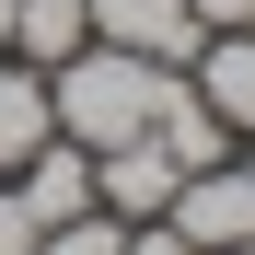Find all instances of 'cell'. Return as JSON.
I'll use <instances>...</instances> for the list:
<instances>
[{"label": "cell", "instance_id": "6da1fadb", "mask_svg": "<svg viewBox=\"0 0 255 255\" xmlns=\"http://www.w3.org/2000/svg\"><path fill=\"white\" fill-rule=\"evenodd\" d=\"M151 105H162V58H139V47H70L58 70H47V116H58V139H81V151H116V139H139L151 128Z\"/></svg>", "mask_w": 255, "mask_h": 255}, {"label": "cell", "instance_id": "7a4b0ae2", "mask_svg": "<svg viewBox=\"0 0 255 255\" xmlns=\"http://www.w3.org/2000/svg\"><path fill=\"white\" fill-rule=\"evenodd\" d=\"M197 255H232V244H255V174L244 162H209V174H186L174 186V209H162Z\"/></svg>", "mask_w": 255, "mask_h": 255}, {"label": "cell", "instance_id": "3957f363", "mask_svg": "<svg viewBox=\"0 0 255 255\" xmlns=\"http://www.w3.org/2000/svg\"><path fill=\"white\" fill-rule=\"evenodd\" d=\"M174 186H186V174H174V151H162L151 128L116 139V151H93V209H116V221H162Z\"/></svg>", "mask_w": 255, "mask_h": 255}, {"label": "cell", "instance_id": "277c9868", "mask_svg": "<svg viewBox=\"0 0 255 255\" xmlns=\"http://www.w3.org/2000/svg\"><path fill=\"white\" fill-rule=\"evenodd\" d=\"M93 35L105 47H139V58H162V70H186L197 58V0H93Z\"/></svg>", "mask_w": 255, "mask_h": 255}, {"label": "cell", "instance_id": "5b68a950", "mask_svg": "<svg viewBox=\"0 0 255 255\" xmlns=\"http://www.w3.org/2000/svg\"><path fill=\"white\" fill-rule=\"evenodd\" d=\"M151 139L174 151V174H209V162H232V128L209 116V93L186 70H162V105H151Z\"/></svg>", "mask_w": 255, "mask_h": 255}, {"label": "cell", "instance_id": "8992f818", "mask_svg": "<svg viewBox=\"0 0 255 255\" xmlns=\"http://www.w3.org/2000/svg\"><path fill=\"white\" fill-rule=\"evenodd\" d=\"M186 81L209 93V116L232 128H255V23H232V35H197V58H186Z\"/></svg>", "mask_w": 255, "mask_h": 255}, {"label": "cell", "instance_id": "52a82bcc", "mask_svg": "<svg viewBox=\"0 0 255 255\" xmlns=\"http://www.w3.org/2000/svg\"><path fill=\"white\" fill-rule=\"evenodd\" d=\"M47 139H58V116H47V70H35V58H0V174H23Z\"/></svg>", "mask_w": 255, "mask_h": 255}, {"label": "cell", "instance_id": "ba28073f", "mask_svg": "<svg viewBox=\"0 0 255 255\" xmlns=\"http://www.w3.org/2000/svg\"><path fill=\"white\" fill-rule=\"evenodd\" d=\"M12 186H23V209H35V221H81V209H93V151H81V139H47Z\"/></svg>", "mask_w": 255, "mask_h": 255}, {"label": "cell", "instance_id": "9c48e42d", "mask_svg": "<svg viewBox=\"0 0 255 255\" xmlns=\"http://www.w3.org/2000/svg\"><path fill=\"white\" fill-rule=\"evenodd\" d=\"M70 47H93V0H12V58L58 70Z\"/></svg>", "mask_w": 255, "mask_h": 255}, {"label": "cell", "instance_id": "30bf717a", "mask_svg": "<svg viewBox=\"0 0 255 255\" xmlns=\"http://www.w3.org/2000/svg\"><path fill=\"white\" fill-rule=\"evenodd\" d=\"M35 255H128V221H116V209H81V221H47V232H35Z\"/></svg>", "mask_w": 255, "mask_h": 255}, {"label": "cell", "instance_id": "8fae6325", "mask_svg": "<svg viewBox=\"0 0 255 255\" xmlns=\"http://www.w3.org/2000/svg\"><path fill=\"white\" fill-rule=\"evenodd\" d=\"M35 232H47V221H35V209H23V186L0 174V255H35Z\"/></svg>", "mask_w": 255, "mask_h": 255}, {"label": "cell", "instance_id": "7c38bea8", "mask_svg": "<svg viewBox=\"0 0 255 255\" xmlns=\"http://www.w3.org/2000/svg\"><path fill=\"white\" fill-rule=\"evenodd\" d=\"M128 255H197V244H186L174 221H128Z\"/></svg>", "mask_w": 255, "mask_h": 255}, {"label": "cell", "instance_id": "4fadbf2b", "mask_svg": "<svg viewBox=\"0 0 255 255\" xmlns=\"http://www.w3.org/2000/svg\"><path fill=\"white\" fill-rule=\"evenodd\" d=\"M197 23H209V35H232V23H255V0H197Z\"/></svg>", "mask_w": 255, "mask_h": 255}, {"label": "cell", "instance_id": "5bb4252c", "mask_svg": "<svg viewBox=\"0 0 255 255\" xmlns=\"http://www.w3.org/2000/svg\"><path fill=\"white\" fill-rule=\"evenodd\" d=\"M232 162H244V174H255V128H244V139H232Z\"/></svg>", "mask_w": 255, "mask_h": 255}, {"label": "cell", "instance_id": "9a60e30c", "mask_svg": "<svg viewBox=\"0 0 255 255\" xmlns=\"http://www.w3.org/2000/svg\"><path fill=\"white\" fill-rule=\"evenodd\" d=\"M0 58H12V0H0Z\"/></svg>", "mask_w": 255, "mask_h": 255}, {"label": "cell", "instance_id": "2e32d148", "mask_svg": "<svg viewBox=\"0 0 255 255\" xmlns=\"http://www.w3.org/2000/svg\"><path fill=\"white\" fill-rule=\"evenodd\" d=\"M232 255H255V244H232Z\"/></svg>", "mask_w": 255, "mask_h": 255}]
</instances>
